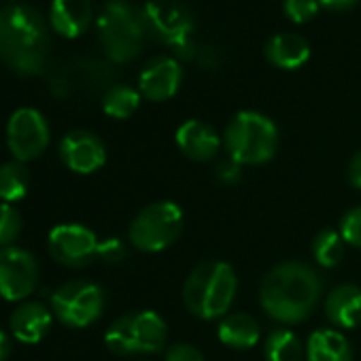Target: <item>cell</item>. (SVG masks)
<instances>
[{
	"label": "cell",
	"mask_w": 361,
	"mask_h": 361,
	"mask_svg": "<svg viewBox=\"0 0 361 361\" xmlns=\"http://www.w3.org/2000/svg\"><path fill=\"white\" fill-rule=\"evenodd\" d=\"M321 276L302 262H283L262 281L259 304L279 323H300L321 300Z\"/></svg>",
	"instance_id": "7a4b0ae2"
},
{
	"label": "cell",
	"mask_w": 361,
	"mask_h": 361,
	"mask_svg": "<svg viewBox=\"0 0 361 361\" xmlns=\"http://www.w3.org/2000/svg\"><path fill=\"white\" fill-rule=\"evenodd\" d=\"M49 49V28L35 7L11 5L0 9V62L5 66L24 77L41 75Z\"/></svg>",
	"instance_id": "6da1fadb"
},
{
	"label": "cell",
	"mask_w": 361,
	"mask_h": 361,
	"mask_svg": "<svg viewBox=\"0 0 361 361\" xmlns=\"http://www.w3.org/2000/svg\"><path fill=\"white\" fill-rule=\"evenodd\" d=\"M92 24L90 0H54L49 9V26L64 39L81 37Z\"/></svg>",
	"instance_id": "e0dca14e"
},
{
	"label": "cell",
	"mask_w": 361,
	"mask_h": 361,
	"mask_svg": "<svg viewBox=\"0 0 361 361\" xmlns=\"http://www.w3.org/2000/svg\"><path fill=\"white\" fill-rule=\"evenodd\" d=\"M180 79H183L180 64L174 58L161 56L145 64L138 77V90L140 96L151 102H166L178 92Z\"/></svg>",
	"instance_id": "5bb4252c"
},
{
	"label": "cell",
	"mask_w": 361,
	"mask_h": 361,
	"mask_svg": "<svg viewBox=\"0 0 361 361\" xmlns=\"http://www.w3.org/2000/svg\"><path fill=\"white\" fill-rule=\"evenodd\" d=\"M238 293L236 270L226 262H202L185 281L183 302L185 308L198 319L213 321L226 317Z\"/></svg>",
	"instance_id": "3957f363"
},
{
	"label": "cell",
	"mask_w": 361,
	"mask_h": 361,
	"mask_svg": "<svg viewBox=\"0 0 361 361\" xmlns=\"http://www.w3.org/2000/svg\"><path fill=\"white\" fill-rule=\"evenodd\" d=\"M54 321L51 308H47L41 302H22L9 319L11 334L16 340L26 342V344H37L41 342Z\"/></svg>",
	"instance_id": "2e32d148"
},
{
	"label": "cell",
	"mask_w": 361,
	"mask_h": 361,
	"mask_svg": "<svg viewBox=\"0 0 361 361\" xmlns=\"http://www.w3.org/2000/svg\"><path fill=\"white\" fill-rule=\"evenodd\" d=\"M319 7V0H285L283 3L285 16L295 24H306L308 20H312Z\"/></svg>",
	"instance_id": "4316f807"
},
{
	"label": "cell",
	"mask_w": 361,
	"mask_h": 361,
	"mask_svg": "<svg viewBox=\"0 0 361 361\" xmlns=\"http://www.w3.org/2000/svg\"><path fill=\"white\" fill-rule=\"evenodd\" d=\"M111 3H117V0H111Z\"/></svg>",
	"instance_id": "e575fe53"
},
{
	"label": "cell",
	"mask_w": 361,
	"mask_h": 361,
	"mask_svg": "<svg viewBox=\"0 0 361 361\" xmlns=\"http://www.w3.org/2000/svg\"><path fill=\"white\" fill-rule=\"evenodd\" d=\"M145 28L178 58H194V20L180 0H149L142 9Z\"/></svg>",
	"instance_id": "ba28073f"
},
{
	"label": "cell",
	"mask_w": 361,
	"mask_h": 361,
	"mask_svg": "<svg viewBox=\"0 0 361 361\" xmlns=\"http://www.w3.org/2000/svg\"><path fill=\"white\" fill-rule=\"evenodd\" d=\"M168 338L166 321L153 310H140L119 317L104 334L109 350L115 355H151L164 348Z\"/></svg>",
	"instance_id": "8992f818"
},
{
	"label": "cell",
	"mask_w": 361,
	"mask_h": 361,
	"mask_svg": "<svg viewBox=\"0 0 361 361\" xmlns=\"http://www.w3.org/2000/svg\"><path fill=\"white\" fill-rule=\"evenodd\" d=\"M98 236L81 224H62L49 232L51 257L68 268H83L98 257Z\"/></svg>",
	"instance_id": "7c38bea8"
},
{
	"label": "cell",
	"mask_w": 361,
	"mask_h": 361,
	"mask_svg": "<svg viewBox=\"0 0 361 361\" xmlns=\"http://www.w3.org/2000/svg\"><path fill=\"white\" fill-rule=\"evenodd\" d=\"M325 317L338 329H353L361 323V289L338 285L325 298Z\"/></svg>",
	"instance_id": "ac0fdd59"
},
{
	"label": "cell",
	"mask_w": 361,
	"mask_h": 361,
	"mask_svg": "<svg viewBox=\"0 0 361 361\" xmlns=\"http://www.w3.org/2000/svg\"><path fill=\"white\" fill-rule=\"evenodd\" d=\"M308 361H353V348L342 331L323 327L314 329L306 344Z\"/></svg>",
	"instance_id": "ffe728a7"
},
{
	"label": "cell",
	"mask_w": 361,
	"mask_h": 361,
	"mask_svg": "<svg viewBox=\"0 0 361 361\" xmlns=\"http://www.w3.org/2000/svg\"><path fill=\"white\" fill-rule=\"evenodd\" d=\"M344 238L336 230H321L312 240V257L321 268H336L344 257Z\"/></svg>",
	"instance_id": "d4e9b609"
},
{
	"label": "cell",
	"mask_w": 361,
	"mask_h": 361,
	"mask_svg": "<svg viewBox=\"0 0 361 361\" xmlns=\"http://www.w3.org/2000/svg\"><path fill=\"white\" fill-rule=\"evenodd\" d=\"M319 5L327 11H348L357 5V0H319Z\"/></svg>",
	"instance_id": "d6a6232c"
},
{
	"label": "cell",
	"mask_w": 361,
	"mask_h": 361,
	"mask_svg": "<svg viewBox=\"0 0 361 361\" xmlns=\"http://www.w3.org/2000/svg\"><path fill=\"white\" fill-rule=\"evenodd\" d=\"M185 215L174 202H153L145 207L130 224V243L145 253H159L176 243L183 232Z\"/></svg>",
	"instance_id": "52a82bcc"
},
{
	"label": "cell",
	"mask_w": 361,
	"mask_h": 361,
	"mask_svg": "<svg viewBox=\"0 0 361 361\" xmlns=\"http://www.w3.org/2000/svg\"><path fill=\"white\" fill-rule=\"evenodd\" d=\"M348 180L353 188L361 190V151H357L348 164Z\"/></svg>",
	"instance_id": "1f68e13d"
},
{
	"label": "cell",
	"mask_w": 361,
	"mask_h": 361,
	"mask_svg": "<svg viewBox=\"0 0 361 361\" xmlns=\"http://www.w3.org/2000/svg\"><path fill=\"white\" fill-rule=\"evenodd\" d=\"M60 159L68 170L77 174H92L104 166L106 147L92 132L73 130L60 142Z\"/></svg>",
	"instance_id": "4fadbf2b"
},
{
	"label": "cell",
	"mask_w": 361,
	"mask_h": 361,
	"mask_svg": "<svg viewBox=\"0 0 361 361\" xmlns=\"http://www.w3.org/2000/svg\"><path fill=\"white\" fill-rule=\"evenodd\" d=\"M176 145L185 157L194 161H209L221 151V136L213 126L200 119H188L176 130Z\"/></svg>",
	"instance_id": "9a60e30c"
},
{
	"label": "cell",
	"mask_w": 361,
	"mask_h": 361,
	"mask_svg": "<svg viewBox=\"0 0 361 361\" xmlns=\"http://www.w3.org/2000/svg\"><path fill=\"white\" fill-rule=\"evenodd\" d=\"M217 336L221 344L236 348V350H247L259 342V325L251 314L234 312V314H226L219 321Z\"/></svg>",
	"instance_id": "44dd1931"
},
{
	"label": "cell",
	"mask_w": 361,
	"mask_h": 361,
	"mask_svg": "<svg viewBox=\"0 0 361 361\" xmlns=\"http://www.w3.org/2000/svg\"><path fill=\"white\" fill-rule=\"evenodd\" d=\"M39 283V264L32 253L20 247L0 249V298L24 302Z\"/></svg>",
	"instance_id": "8fae6325"
},
{
	"label": "cell",
	"mask_w": 361,
	"mask_h": 361,
	"mask_svg": "<svg viewBox=\"0 0 361 361\" xmlns=\"http://www.w3.org/2000/svg\"><path fill=\"white\" fill-rule=\"evenodd\" d=\"M266 60L281 71H295L304 66L310 58V47L306 39L293 32H281L268 39L264 47Z\"/></svg>",
	"instance_id": "d6986e66"
},
{
	"label": "cell",
	"mask_w": 361,
	"mask_h": 361,
	"mask_svg": "<svg viewBox=\"0 0 361 361\" xmlns=\"http://www.w3.org/2000/svg\"><path fill=\"white\" fill-rule=\"evenodd\" d=\"M145 35L142 11L123 0L109 3L98 18V39L111 62L126 64L134 60L140 54Z\"/></svg>",
	"instance_id": "5b68a950"
},
{
	"label": "cell",
	"mask_w": 361,
	"mask_h": 361,
	"mask_svg": "<svg viewBox=\"0 0 361 361\" xmlns=\"http://www.w3.org/2000/svg\"><path fill=\"white\" fill-rule=\"evenodd\" d=\"M7 145L18 161L41 157L49 145V126L43 113L30 106L18 109L7 123Z\"/></svg>",
	"instance_id": "30bf717a"
},
{
	"label": "cell",
	"mask_w": 361,
	"mask_h": 361,
	"mask_svg": "<svg viewBox=\"0 0 361 361\" xmlns=\"http://www.w3.org/2000/svg\"><path fill=\"white\" fill-rule=\"evenodd\" d=\"M98 257L106 264H119L126 257V245L119 238H106L98 245Z\"/></svg>",
	"instance_id": "f546056e"
},
{
	"label": "cell",
	"mask_w": 361,
	"mask_h": 361,
	"mask_svg": "<svg viewBox=\"0 0 361 361\" xmlns=\"http://www.w3.org/2000/svg\"><path fill=\"white\" fill-rule=\"evenodd\" d=\"M9 353H11V340L3 329H0V361H7Z\"/></svg>",
	"instance_id": "836d02e7"
},
{
	"label": "cell",
	"mask_w": 361,
	"mask_h": 361,
	"mask_svg": "<svg viewBox=\"0 0 361 361\" xmlns=\"http://www.w3.org/2000/svg\"><path fill=\"white\" fill-rule=\"evenodd\" d=\"M140 106V92L130 85H113L102 96V111L113 119H128Z\"/></svg>",
	"instance_id": "cb8c5ba5"
},
{
	"label": "cell",
	"mask_w": 361,
	"mask_h": 361,
	"mask_svg": "<svg viewBox=\"0 0 361 361\" xmlns=\"http://www.w3.org/2000/svg\"><path fill=\"white\" fill-rule=\"evenodd\" d=\"M340 234L346 245L361 249V207L350 209L340 221Z\"/></svg>",
	"instance_id": "83f0119b"
},
{
	"label": "cell",
	"mask_w": 361,
	"mask_h": 361,
	"mask_svg": "<svg viewBox=\"0 0 361 361\" xmlns=\"http://www.w3.org/2000/svg\"><path fill=\"white\" fill-rule=\"evenodd\" d=\"M166 361H207V359H204L202 350L196 348L194 344L178 342L166 350Z\"/></svg>",
	"instance_id": "f1b7e54d"
},
{
	"label": "cell",
	"mask_w": 361,
	"mask_h": 361,
	"mask_svg": "<svg viewBox=\"0 0 361 361\" xmlns=\"http://www.w3.org/2000/svg\"><path fill=\"white\" fill-rule=\"evenodd\" d=\"M224 142L230 159L240 166L266 164L279 149V130L270 117L257 111H240L228 123Z\"/></svg>",
	"instance_id": "277c9868"
},
{
	"label": "cell",
	"mask_w": 361,
	"mask_h": 361,
	"mask_svg": "<svg viewBox=\"0 0 361 361\" xmlns=\"http://www.w3.org/2000/svg\"><path fill=\"white\" fill-rule=\"evenodd\" d=\"M104 310V293L96 283L68 281L51 295V312L66 327H87L100 319Z\"/></svg>",
	"instance_id": "9c48e42d"
},
{
	"label": "cell",
	"mask_w": 361,
	"mask_h": 361,
	"mask_svg": "<svg viewBox=\"0 0 361 361\" xmlns=\"http://www.w3.org/2000/svg\"><path fill=\"white\" fill-rule=\"evenodd\" d=\"M22 234V215L16 207L0 202V249L13 247Z\"/></svg>",
	"instance_id": "484cf974"
},
{
	"label": "cell",
	"mask_w": 361,
	"mask_h": 361,
	"mask_svg": "<svg viewBox=\"0 0 361 361\" xmlns=\"http://www.w3.org/2000/svg\"><path fill=\"white\" fill-rule=\"evenodd\" d=\"M264 355L266 361H304L306 348L291 329H276L268 336Z\"/></svg>",
	"instance_id": "603a6c76"
},
{
	"label": "cell",
	"mask_w": 361,
	"mask_h": 361,
	"mask_svg": "<svg viewBox=\"0 0 361 361\" xmlns=\"http://www.w3.org/2000/svg\"><path fill=\"white\" fill-rule=\"evenodd\" d=\"M215 176L224 185H236L238 180L243 178V166L238 161H234V159L219 161L217 168H215Z\"/></svg>",
	"instance_id": "4dcf8cb0"
},
{
	"label": "cell",
	"mask_w": 361,
	"mask_h": 361,
	"mask_svg": "<svg viewBox=\"0 0 361 361\" xmlns=\"http://www.w3.org/2000/svg\"><path fill=\"white\" fill-rule=\"evenodd\" d=\"M30 185V174L24 161H7L0 166V200L13 204L22 200Z\"/></svg>",
	"instance_id": "7402d4cb"
}]
</instances>
